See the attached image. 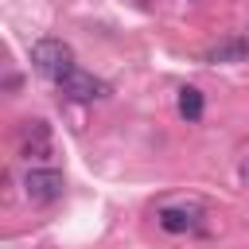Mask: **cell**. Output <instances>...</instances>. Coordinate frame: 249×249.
I'll list each match as a JSON object with an SVG mask.
<instances>
[{"label":"cell","instance_id":"277c9868","mask_svg":"<svg viewBox=\"0 0 249 249\" xmlns=\"http://www.w3.org/2000/svg\"><path fill=\"white\" fill-rule=\"evenodd\" d=\"M47 152H51L47 124H43V121H27V128H23V156H27V160H43Z\"/></svg>","mask_w":249,"mask_h":249},{"label":"cell","instance_id":"3957f363","mask_svg":"<svg viewBox=\"0 0 249 249\" xmlns=\"http://www.w3.org/2000/svg\"><path fill=\"white\" fill-rule=\"evenodd\" d=\"M58 89H62L70 101H93V97H105V93H109V86H105L101 78L86 74V70H70V74L58 82Z\"/></svg>","mask_w":249,"mask_h":249},{"label":"cell","instance_id":"7a4b0ae2","mask_svg":"<svg viewBox=\"0 0 249 249\" xmlns=\"http://www.w3.org/2000/svg\"><path fill=\"white\" fill-rule=\"evenodd\" d=\"M62 187H66V179H62V171H54V167H31L27 179H23V195H27L31 202H54V198L62 195Z\"/></svg>","mask_w":249,"mask_h":249},{"label":"cell","instance_id":"8992f818","mask_svg":"<svg viewBox=\"0 0 249 249\" xmlns=\"http://www.w3.org/2000/svg\"><path fill=\"white\" fill-rule=\"evenodd\" d=\"M245 39H226V43H218V47H210V62H241L245 58Z\"/></svg>","mask_w":249,"mask_h":249},{"label":"cell","instance_id":"52a82bcc","mask_svg":"<svg viewBox=\"0 0 249 249\" xmlns=\"http://www.w3.org/2000/svg\"><path fill=\"white\" fill-rule=\"evenodd\" d=\"M179 113H183L187 121H198V117H202V89L183 86V89H179Z\"/></svg>","mask_w":249,"mask_h":249},{"label":"cell","instance_id":"6da1fadb","mask_svg":"<svg viewBox=\"0 0 249 249\" xmlns=\"http://www.w3.org/2000/svg\"><path fill=\"white\" fill-rule=\"evenodd\" d=\"M31 66H35L43 78H51V82H62L70 70H78V66H74V51H70V43H62V39H39V43L31 47Z\"/></svg>","mask_w":249,"mask_h":249},{"label":"cell","instance_id":"5b68a950","mask_svg":"<svg viewBox=\"0 0 249 249\" xmlns=\"http://www.w3.org/2000/svg\"><path fill=\"white\" fill-rule=\"evenodd\" d=\"M160 226L167 233H187V230L198 226V214L195 210H183V206H167V210H160Z\"/></svg>","mask_w":249,"mask_h":249}]
</instances>
